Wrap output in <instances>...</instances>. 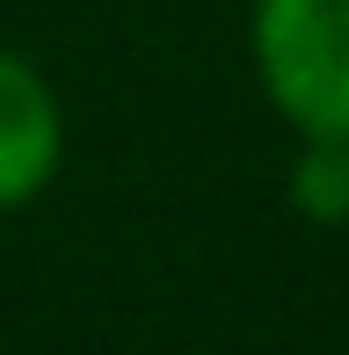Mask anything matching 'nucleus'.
<instances>
[{
    "label": "nucleus",
    "mask_w": 349,
    "mask_h": 355,
    "mask_svg": "<svg viewBox=\"0 0 349 355\" xmlns=\"http://www.w3.org/2000/svg\"><path fill=\"white\" fill-rule=\"evenodd\" d=\"M247 66L291 138L349 145V0H255Z\"/></svg>",
    "instance_id": "nucleus-1"
},
{
    "label": "nucleus",
    "mask_w": 349,
    "mask_h": 355,
    "mask_svg": "<svg viewBox=\"0 0 349 355\" xmlns=\"http://www.w3.org/2000/svg\"><path fill=\"white\" fill-rule=\"evenodd\" d=\"M66 174V102L29 51L0 44V218L29 211Z\"/></svg>",
    "instance_id": "nucleus-2"
},
{
    "label": "nucleus",
    "mask_w": 349,
    "mask_h": 355,
    "mask_svg": "<svg viewBox=\"0 0 349 355\" xmlns=\"http://www.w3.org/2000/svg\"><path fill=\"white\" fill-rule=\"evenodd\" d=\"M284 203L306 225H349V145L298 138L291 159H284Z\"/></svg>",
    "instance_id": "nucleus-3"
}]
</instances>
